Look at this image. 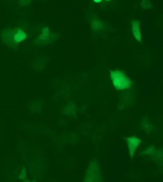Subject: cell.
Instances as JSON below:
<instances>
[{
	"label": "cell",
	"mask_w": 163,
	"mask_h": 182,
	"mask_svg": "<svg viewBox=\"0 0 163 182\" xmlns=\"http://www.w3.org/2000/svg\"><path fill=\"white\" fill-rule=\"evenodd\" d=\"M28 36L26 33L20 28H17L14 29L13 40L14 42L18 45L19 43L26 40Z\"/></svg>",
	"instance_id": "6"
},
{
	"label": "cell",
	"mask_w": 163,
	"mask_h": 182,
	"mask_svg": "<svg viewBox=\"0 0 163 182\" xmlns=\"http://www.w3.org/2000/svg\"><path fill=\"white\" fill-rule=\"evenodd\" d=\"M102 25V22L98 19H94L92 21L91 27H92V29L93 31L99 30V29H101Z\"/></svg>",
	"instance_id": "8"
},
{
	"label": "cell",
	"mask_w": 163,
	"mask_h": 182,
	"mask_svg": "<svg viewBox=\"0 0 163 182\" xmlns=\"http://www.w3.org/2000/svg\"><path fill=\"white\" fill-rule=\"evenodd\" d=\"M100 169L97 161H93L88 168L86 176L85 178L86 181H98L100 180Z\"/></svg>",
	"instance_id": "2"
},
{
	"label": "cell",
	"mask_w": 163,
	"mask_h": 182,
	"mask_svg": "<svg viewBox=\"0 0 163 182\" xmlns=\"http://www.w3.org/2000/svg\"><path fill=\"white\" fill-rule=\"evenodd\" d=\"M13 34L14 29H7L3 31L1 34V38L5 44L15 49L17 47L18 45L14 42L13 40Z\"/></svg>",
	"instance_id": "3"
},
{
	"label": "cell",
	"mask_w": 163,
	"mask_h": 182,
	"mask_svg": "<svg viewBox=\"0 0 163 182\" xmlns=\"http://www.w3.org/2000/svg\"><path fill=\"white\" fill-rule=\"evenodd\" d=\"M141 7L144 9L152 8V5L149 0H143L141 2Z\"/></svg>",
	"instance_id": "9"
},
{
	"label": "cell",
	"mask_w": 163,
	"mask_h": 182,
	"mask_svg": "<svg viewBox=\"0 0 163 182\" xmlns=\"http://www.w3.org/2000/svg\"><path fill=\"white\" fill-rule=\"evenodd\" d=\"M140 21L139 20L131 21V29L133 35L138 42L142 43V36L140 29Z\"/></svg>",
	"instance_id": "5"
},
{
	"label": "cell",
	"mask_w": 163,
	"mask_h": 182,
	"mask_svg": "<svg viewBox=\"0 0 163 182\" xmlns=\"http://www.w3.org/2000/svg\"><path fill=\"white\" fill-rule=\"evenodd\" d=\"M20 175H21L19 177V178H21V179H24V178L26 177V171H25V168L23 169V171H22V172H21Z\"/></svg>",
	"instance_id": "12"
},
{
	"label": "cell",
	"mask_w": 163,
	"mask_h": 182,
	"mask_svg": "<svg viewBox=\"0 0 163 182\" xmlns=\"http://www.w3.org/2000/svg\"><path fill=\"white\" fill-rule=\"evenodd\" d=\"M50 29L48 28H44L42 30V34L39 36L36 40V42L38 44H44L45 42L49 38Z\"/></svg>",
	"instance_id": "7"
},
{
	"label": "cell",
	"mask_w": 163,
	"mask_h": 182,
	"mask_svg": "<svg viewBox=\"0 0 163 182\" xmlns=\"http://www.w3.org/2000/svg\"><path fill=\"white\" fill-rule=\"evenodd\" d=\"M31 3V0H20V4L21 6H26Z\"/></svg>",
	"instance_id": "11"
},
{
	"label": "cell",
	"mask_w": 163,
	"mask_h": 182,
	"mask_svg": "<svg viewBox=\"0 0 163 182\" xmlns=\"http://www.w3.org/2000/svg\"><path fill=\"white\" fill-rule=\"evenodd\" d=\"M110 78L113 86L118 91L129 89L133 83L125 73L120 70L111 71Z\"/></svg>",
	"instance_id": "1"
},
{
	"label": "cell",
	"mask_w": 163,
	"mask_h": 182,
	"mask_svg": "<svg viewBox=\"0 0 163 182\" xmlns=\"http://www.w3.org/2000/svg\"><path fill=\"white\" fill-rule=\"evenodd\" d=\"M105 1H111V0H105Z\"/></svg>",
	"instance_id": "14"
},
{
	"label": "cell",
	"mask_w": 163,
	"mask_h": 182,
	"mask_svg": "<svg viewBox=\"0 0 163 182\" xmlns=\"http://www.w3.org/2000/svg\"><path fill=\"white\" fill-rule=\"evenodd\" d=\"M125 140H126L127 145H128L131 159H133L134 152H135L136 149L139 146V145H140L141 143L142 142V140L136 137H127V138H126Z\"/></svg>",
	"instance_id": "4"
},
{
	"label": "cell",
	"mask_w": 163,
	"mask_h": 182,
	"mask_svg": "<svg viewBox=\"0 0 163 182\" xmlns=\"http://www.w3.org/2000/svg\"><path fill=\"white\" fill-rule=\"evenodd\" d=\"M93 1H94V2H95L96 3H99L102 1V0H93Z\"/></svg>",
	"instance_id": "13"
},
{
	"label": "cell",
	"mask_w": 163,
	"mask_h": 182,
	"mask_svg": "<svg viewBox=\"0 0 163 182\" xmlns=\"http://www.w3.org/2000/svg\"><path fill=\"white\" fill-rule=\"evenodd\" d=\"M155 151V149L153 146H150L149 147L147 150H146L142 154H152Z\"/></svg>",
	"instance_id": "10"
}]
</instances>
